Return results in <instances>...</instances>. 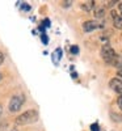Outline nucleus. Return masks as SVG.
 I'll return each instance as SVG.
<instances>
[{
    "instance_id": "10",
    "label": "nucleus",
    "mask_w": 122,
    "mask_h": 131,
    "mask_svg": "<svg viewBox=\"0 0 122 131\" xmlns=\"http://www.w3.org/2000/svg\"><path fill=\"white\" fill-rule=\"evenodd\" d=\"M117 105H118V107L122 110V93H121V94H118V98H117Z\"/></svg>"
},
{
    "instance_id": "1",
    "label": "nucleus",
    "mask_w": 122,
    "mask_h": 131,
    "mask_svg": "<svg viewBox=\"0 0 122 131\" xmlns=\"http://www.w3.org/2000/svg\"><path fill=\"white\" fill-rule=\"evenodd\" d=\"M39 119V113L36 109H29V110L21 113L17 118L15 123L17 126H25V125H32V123H36Z\"/></svg>"
},
{
    "instance_id": "12",
    "label": "nucleus",
    "mask_w": 122,
    "mask_h": 131,
    "mask_svg": "<svg viewBox=\"0 0 122 131\" xmlns=\"http://www.w3.org/2000/svg\"><path fill=\"white\" fill-rule=\"evenodd\" d=\"M70 50H71V54H77V52H79V47L75 46V45H74V46H71V49H70Z\"/></svg>"
},
{
    "instance_id": "8",
    "label": "nucleus",
    "mask_w": 122,
    "mask_h": 131,
    "mask_svg": "<svg viewBox=\"0 0 122 131\" xmlns=\"http://www.w3.org/2000/svg\"><path fill=\"white\" fill-rule=\"evenodd\" d=\"M62 54H63V52H62V49H60V47H58L57 50L54 51V54H53L51 58H53V60H54L55 64H58V60L62 58Z\"/></svg>"
},
{
    "instance_id": "17",
    "label": "nucleus",
    "mask_w": 122,
    "mask_h": 131,
    "mask_svg": "<svg viewBox=\"0 0 122 131\" xmlns=\"http://www.w3.org/2000/svg\"><path fill=\"white\" fill-rule=\"evenodd\" d=\"M117 76L119 79H122V68H118V71H117Z\"/></svg>"
},
{
    "instance_id": "2",
    "label": "nucleus",
    "mask_w": 122,
    "mask_h": 131,
    "mask_svg": "<svg viewBox=\"0 0 122 131\" xmlns=\"http://www.w3.org/2000/svg\"><path fill=\"white\" fill-rule=\"evenodd\" d=\"M24 102H25V96L23 93H18V94L12 96V98H11V101L8 104L9 113H17V112H20V109L23 107Z\"/></svg>"
},
{
    "instance_id": "16",
    "label": "nucleus",
    "mask_w": 122,
    "mask_h": 131,
    "mask_svg": "<svg viewBox=\"0 0 122 131\" xmlns=\"http://www.w3.org/2000/svg\"><path fill=\"white\" fill-rule=\"evenodd\" d=\"M117 3H118V2H108V3H106V7L112 8V7H113L114 4H117Z\"/></svg>"
},
{
    "instance_id": "15",
    "label": "nucleus",
    "mask_w": 122,
    "mask_h": 131,
    "mask_svg": "<svg viewBox=\"0 0 122 131\" xmlns=\"http://www.w3.org/2000/svg\"><path fill=\"white\" fill-rule=\"evenodd\" d=\"M91 130H92V131H98V125H97V123H93V125L91 126Z\"/></svg>"
},
{
    "instance_id": "5",
    "label": "nucleus",
    "mask_w": 122,
    "mask_h": 131,
    "mask_svg": "<svg viewBox=\"0 0 122 131\" xmlns=\"http://www.w3.org/2000/svg\"><path fill=\"white\" fill-rule=\"evenodd\" d=\"M97 28H100V24L97 23V21H95V20H88V21H85V23H83V30L84 31H93V30H96Z\"/></svg>"
},
{
    "instance_id": "14",
    "label": "nucleus",
    "mask_w": 122,
    "mask_h": 131,
    "mask_svg": "<svg viewBox=\"0 0 122 131\" xmlns=\"http://www.w3.org/2000/svg\"><path fill=\"white\" fill-rule=\"evenodd\" d=\"M21 8L24 10H30V5H28L26 3H21Z\"/></svg>"
},
{
    "instance_id": "6",
    "label": "nucleus",
    "mask_w": 122,
    "mask_h": 131,
    "mask_svg": "<svg viewBox=\"0 0 122 131\" xmlns=\"http://www.w3.org/2000/svg\"><path fill=\"white\" fill-rule=\"evenodd\" d=\"M110 16H112L114 28L116 29H122V17L116 12V10H112V12H110Z\"/></svg>"
},
{
    "instance_id": "7",
    "label": "nucleus",
    "mask_w": 122,
    "mask_h": 131,
    "mask_svg": "<svg viewBox=\"0 0 122 131\" xmlns=\"http://www.w3.org/2000/svg\"><path fill=\"white\" fill-rule=\"evenodd\" d=\"M82 9L83 10H85V12H91L92 9H95V7H96V2H93V0H89V2H84V3H82Z\"/></svg>"
},
{
    "instance_id": "20",
    "label": "nucleus",
    "mask_w": 122,
    "mask_h": 131,
    "mask_svg": "<svg viewBox=\"0 0 122 131\" xmlns=\"http://www.w3.org/2000/svg\"><path fill=\"white\" fill-rule=\"evenodd\" d=\"M70 4H71V2H64V3H63V5H66V7H68Z\"/></svg>"
},
{
    "instance_id": "11",
    "label": "nucleus",
    "mask_w": 122,
    "mask_h": 131,
    "mask_svg": "<svg viewBox=\"0 0 122 131\" xmlns=\"http://www.w3.org/2000/svg\"><path fill=\"white\" fill-rule=\"evenodd\" d=\"M41 39H42V42L45 43V45H47V42H49V39H47V36L45 34V33H42V34H41Z\"/></svg>"
},
{
    "instance_id": "18",
    "label": "nucleus",
    "mask_w": 122,
    "mask_h": 131,
    "mask_svg": "<svg viewBox=\"0 0 122 131\" xmlns=\"http://www.w3.org/2000/svg\"><path fill=\"white\" fill-rule=\"evenodd\" d=\"M43 24H45V26H46V28H49V26H50V20H49V18H46L45 21H43Z\"/></svg>"
},
{
    "instance_id": "21",
    "label": "nucleus",
    "mask_w": 122,
    "mask_h": 131,
    "mask_svg": "<svg viewBox=\"0 0 122 131\" xmlns=\"http://www.w3.org/2000/svg\"><path fill=\"white\" fill-rule=\"evenodd\" d=\"M2 113H3V106L0 105V115H2Z\"/></svg>"
},
{
    "instance_id": "4",
    "label": "nucleus",
    "mask_w": 122,
    "mask_h": 131,
    "mask_svg": "<svg viewBox=\"0 0 122 131\" xmlns=\"http://www.w3.org/2000/svg\"><path fill=\"white\" fill-rule=\"evenodd\" d=\"M109 86L112 88V91H114L116 93L121 94L122 93V79L119 78H113L109 81Z\"/></svg>"
},
{
    "instance_id": "9",
    "label": "nucleus",
    "mask_w": 122,
    "mask_h": 131,
    "mask_svg": "<svg viewBox=\"0 0 122 131\" xmlns=\"http://www.w3.org/2000/svg\"><path fill=\"white\" fill-rule=\"evenodd\" d=\"M95 16L97 18H103L105 16V8L104 7H100V8H96L95 9Z\"/></svg>"
},
{
    "instance_id": "22",
    "label": "nucleus",
    "mask_w": 122,
    "mask_h": 131,
    "mask_svg": "<svg viewBox=\"0 0 122 131\" xmlns=\"http://www.w3.org/2000/svg\"><path fill=\"white\" fill-rule=\"evenodd\" d=\"M2 78H3V75H2V73H0V80H2Z\"/></svg>"
},
{
    "instance_id": "3",
    "label": "nucleus",
    "mask_w": 122,
    "mask_h": 131,
    "mask_svg": "<svg viewBox=\"0 0 122 131\" xmlns=\"http://www.w3.org/2000/svg\"><path fill=\"white\" fill-rule=\"evenodd\" d=\"M101 57H103V59H104L108 64H110V63H112V62L116 59L117 52L114 51V49H113L112 46L104 45V46L101 47Z\"/></svg>"
},
{
    "instance_id": "13",
    "label": "nucleus",
    "mask_w": 122,
    "mask_h": 131,
    "mask_svg": "<svg viewBox=\"0 0 122 131\" xmlns=\"http://www.w3.org/2000/svg\"><path fill=\"white\" fill-rule=\"evenodd\" d=\"M4 59H5V55H4V52L0 50V66L3 64V62H4Z\"/></svg>"
},
{
    "instance_id": "19",
    "label": "nucleus",
    "mask_w": 122,
    "mask_h": 131,
    "mask_svg": "<svg viewBox=\"0 0 122 131\" xmlns=\"http://www.w3.org/2000/svg\"><path fill=\"white\" fill-rule=\"evenodd\" d=\"M118 9H119V13H121L119 16L122 17V2H119V3H118Z\"/></svg>"
}]
</instances>
